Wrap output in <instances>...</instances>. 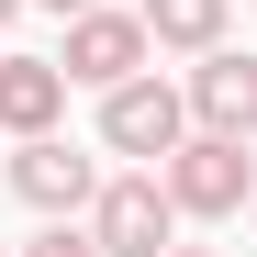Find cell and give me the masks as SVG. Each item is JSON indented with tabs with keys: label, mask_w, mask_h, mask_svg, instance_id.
Segmentation results:
<instances>
[{
	"label": "cell",
	"mask_w": 257,
	"mask_h": 257,
	"mask_svg": "<svg viewBox=\"0 0 257 257\" xmlns=\"http://www.w3.org/2000/svg\"><path fill=\"white\" fill-rule=\"evenodd\" d=\"M157 179H168V201L190 212V224H224V212H246V179H257V157H246V135H190L157 157Z\"/></svg>",
	"instance_id": "obj_1"
},
{
	"label": "cell",
	"mask_w": 257,
	"mask_h": 257,
	"mask_svg": "<svg viewBox=\"0 0 257 257\" xmlns=\"http://www.w3.org/2000/svg\"><path fill=\"white\" fill-rule=\"evenodd\" d=\"M0 257H12V246H0Z\"/></svg>",
	"instance_id": "obj_14"
},
{
	"label": "cell",
	"mask_w": 257,
	"mask_h": 257,
	"mask_svg": "<svg viewBox=\"0 0 257 257\" xmlns=\"http://www.w3.org/2000/svg\"><path fill=\"white\" fill-rule=\"evenodd\" d=\"M34 12H56V23H67V12H90V0H34Z\"/></svg>",
	"instance_id": "obj_11"
},
{
	"label": "cell",
	"mask_w": 257,
	"mask_h": 257,
	"mask_svg": "<svg viewBox=\"0 0 257 257\" xmlns=\"http://www.w3.org/2000/svg\"><path fill=\"white\" fill-rule=\"evenodd\" d=\"M246 212H257V179H246Z\"/></svg>",
	"instance_id": "obj_13"
},
{
	"label": "cell",
	"mask_w": 257,
	"mask_h": 257,
	"mask_svg": "<svg viewBox=\"0 0 257 257\" xmlns=\"http://www.w3.org/2000/svg\"><path fill=\"white\" fill-rule=\"evenodd\" d=\"M56 112H67L56 56H0V135H56Z\"/></svg>",
	"instance_id": "obj_7"
},
{
	"label": "cell",
	"mask_w": 257,
	"mask_h": 257,
	"mask_svg": "<svg viewBox=\"0 0 257 257\" xmlns=\"http://www.w3.org/2000/svg\"><path fill=\"white\" fill-rule=\"evenodd\" d=\"M12 257H101V246H90V224H78V212H45V235L12 246Z\"/></svg>",
	"instance_id": "obj_9"
},
{
	"label": "cell",
	"mask_w": 257,
	"mask_h": 257,
	"mask_svg": "<svg viewBox=\"0 0 257 257\" xmlns=\"http://www.w3.org/2000/svg\"><path fill=\"white\" fill-rule=\"evenodd\" d=\"M157 45H146V23L135 12H67V45H56V67H67V90H112V78H135Z\"/></svg>",
	"instance_id": "obj_4"
},
{
	"label": "cell",
	"mask_w": 257,
	"mask_h": 257,
	"mask_svg": "<svg viewBox=\"0 0 257 257\" xmlns=\"http://www.w3.org/2000/svg\"><path fill=\"white\" fill-rule=\"evenodd\" d=\"M179 135H190V101L168 90V78H146V67H135V78H112V90H101V146H112V157L157 168Z\"/></svg>",
	"instance_id": "obj_3"
},
{
	"label": "cell",
	"mask_w": 257,
	"mask_h": 257,
	"mask_svg": "<svg viewBox=\"0 0 257 257\" xmlns=\"http://www.w3.org/2000/svg\"><path fill=\"white\" fill-rule=\"evenodd\" d=\"M224 12H235V0H135L146 45H168V56H201V45H224Z\"/></svg>",
	"instance_id": "obj_8"
},
{
	"label": "cell",
	"mask_w": 257,
	"mask_h": 257,
	"mask_svg": "<svg viewBox=\"0 0 257 257\" xmlns=\"http://www.w3.org/2000/svg\"><path fill=\"white\" fill-rule=\"evenodd\" d=\"M190 123L201 135H257V56H235V45H201V67H190Z\"/></svg>",
	"instance_id": "obj_6"
},
{
	"label": "cell",
	"mask_w": 257,
	"mask_h": 257,
	"mask_svg": "<svg viewBox=\"0 0 257 257\" xmlns=\"http://www.w3.org/2000/svg\"><path fill=\"white\" fill-rule=\"evenodd\" d=\"M168 235H179V201H168L157 168H112V179L90 190V246L101 257H157Z\"/></svg>",
	"instance_id": "obj_2"
},
{
	"label": "cell",
	"mask_w": 257,
	"mask_h": 257,
	"mask_svg": "<svg viewBox=\"0 0 257 257\" xmlns=\"http://www.w3.org/2000/svg\"><path fill=\"white\" fill-rule=\"evenodd\" d=\"M12 190H23L34 212H90L101 157H78L67 135H12Z\"/></svg>",
	"instance_id": "obj_5"
},
{
	"label": "cell",
	"mask_w": 257,
	"mask_h": 257,
	"mask_svg": "<svg viewBox=\"0 0 257 257\" xmlns=\"http://www.w3.org/2000/svg\"><path fill=\"white\" fill-rule=\"evenodd\" d=\"M157 257H224V246H179V235H168V246H157Z\"/></svg>",
	"instance_id": "obj_10"
},
{
	"label": "cell",
	"mask_w": 257,
	"mask_h": 257,
	"mask_svg": "<svg viewBox=\"0 0 257 257\" xmlns=\"http://www.w3.org/2000/svg\"><path fill=\"white\" fill-rule=\"evenodd\" d=\"M12 12H23V0H0V23H12Z\"/></svg>",
	"instance_id": "obj_12"
}]
</instances>
